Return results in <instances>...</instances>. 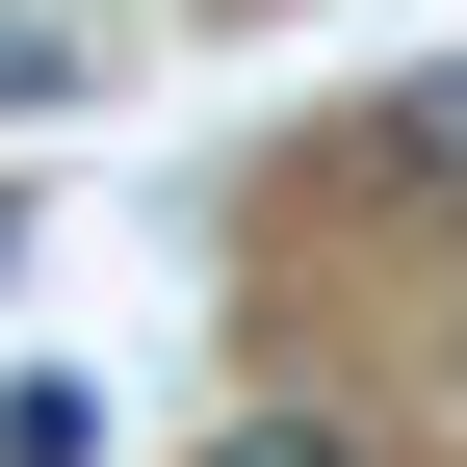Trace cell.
<instances>
[{"instance_id":"obj_2","label":"cell","mask_w":467,"mask_h":467,"mask_svg":"<svg viewBox=\"0 0 467 467\" xmlns=\"http://www.w3.org/2000/svg\"><path fill=\"white\" fill-rule=\"evenodd\" d=\"M0 467H104V416H78V389L26 364V389H0Z\"/></svg>"},{"instance_id":"obj_4","label":"cell","mask_w":467,"mask_h":467,"mask_svg":"<svg viewBox=\"0 0 467 467\" xmlns=\"http://www.w3.org/2000/svg\"><path fill=\"white\" fill-rule=\"evenodd\" d=\"M208 467H364L337 416H208Z\"/></svg>"},{"instance_id":"obj_1","label":"cell","mask_w":467,"mask_h":467,"mask_svg":"<svg viewBox=\"0 0 467 467\" xmlns=\"http://www.w3.org/2000/svg\"><path fill=\"white\" fill-rule=\"evenodd\" d=\"M104 78V26H78V0H0V104H78Z\"/></svg>"},{"instance_id":"obj_3","label":"cell","mask_w":467,"mask_h":467,"mask_svg":"<svg viewBox=\"0 0 467 467\" xmlns=\"http://www.w3.org/2000/svg\"><path fill=\"white\" fill-rule=\"evenodd\" d=\"M389 156H416V182H467V78H416V104H364Z\"/></svg>"}]
</instances>
